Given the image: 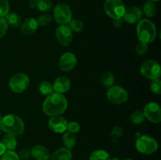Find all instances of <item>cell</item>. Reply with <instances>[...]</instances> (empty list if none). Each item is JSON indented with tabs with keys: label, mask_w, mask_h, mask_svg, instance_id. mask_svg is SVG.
<instances>
[{
	"label": "cell",
	"mask_w": 161,
	"mask_h": 160,
	"mask_svg": "<svg viewBox=\"0 0 161 160\" xmlns=\"http://www.w3.org/2000/svg\"><path fill=\"white\" fill-rule=\"evenodd\" d=\"M9 13V3L8 0H0V17H5Z\"/></svg>",
	"instance_id": "obj_32"
},
{
	"label": "cell",
	"mask_w": 161,
	"mask_h": 160,
	"mask_svg": "<svg viewBox=\"0 0 161 160\" xmlns=\"http://www.w3.org/2000/svg\"><path fill=\"white\" fill-rule=\"evenodd\" d=\"M148 51V44L139 42L135 46V52L138 56H144Z\"/></svg>",
	"instance_id": "obj_33"
},
{
	"label": "cell",
	"mask_w": 161,
	"mask_h": 160,
	"mask_svg": "<svg viewBox=\"0 0 161 160\" xmlns=\"http://www.w3.org/2000/svg\"><path fill=\"white\" fill-rule=\"evenodd\" d=\"M67 130L70 133H76L80 130V125L76 122H68Z\"/></svg>",
	"instance_id": "obj_36"
},
{
	"label": "cell",
	"mask_w": 161,
	"mask_h": 160,
	"mask_svg": "<svg viewBox=\"0 0 161 160\" xmlns=\"http://www.w3.org/2000/svg\"><path fill=\"white\" fill-rule=\"evenodd\" d=\"M104 10L111 18H123L126 6L122 0H105L104 3Z\"/></svg>",
	"instance_id": "obj_5"
},
{
	"label": "cell",
	"mask_w": 161,
	"mask_h": 160,
	"mask_svg": "<svg viewBox=\"0 0 161 160\" xmlns=\"http://www.w3.org/2000/svg\"><path fill=\"white\" fill-rule=\"evenodd\" d=\"M0 128L5 133H10L16 136L23 134L25 130V122L19 116L14 114L6 115L3 118Z\"/></svg>",
	"instance_id": "obj_2"
},
{
	"label": "cell",
	"mask_w": 161,
	"mask_h": 160,
	"mask_svg": "<svg viewBox=\"0 0 161 160\" xmlns=\"http://www.w3.org/2000/svg\"><path fill=\"white\" fill-rule=\"evenodd\" d=\"M52 17L48 13H43L42 15L39 16L38 17L37 20L38 22V24L39 26H42V27H46V26H48L49 24H50V23L52 22Z\"/></svg>",
	"instance_id": "obj_29"
},
{
	"label": "cell",
	"mask_w": 161,
	"mask_h": 160,
	"mask_svg": "<svg viewBox=\"0 0 161 160\" xmlns=\"http://www.w3.org/2000/svg\"><path fill=\"white\" fill-rule=\"evenodd\" d=\"M68 121L61 115L52 116L48 121V127L56 133H62L67 130Z\"/></svg>",
	"instance_id": "obj_13"
},
{
	"label": "cell",
	"mask_w": 161,
	"mask_h": 160,
	"mask_svg": "<svg viewBox=\"0 0 161 160\" xmlns=\"http://www.w3.org/2000/svg\"><path fill=\"white\" fill-rule=\"evenodd\" d=\"M137 151L142 155H152L158 150V143L154 138L148 135H141L135 142Z\"/></svg>",
	"instance_id": "obj_4"
},
{
	"label": "cell",
	"mask_w": 161,
	"mask_h": 160,
	"mask_svg": "<svg viewBox=\"0 0 161 160\" xmlns=\"http://www.w3.org/2000/svg\"><path fill=\"white\" fill-rule=\"evenodd\" d=\"M140 72L145 78L149 80L160 78L161 75L160 65L157 61L149 60L142 64Z\"/></svg>",
	"instance_id": "obj_9"
},
{
	"label": "cell",
	"mask_w": 161,
	"mask_h": 160,
	"mask_svg": "<svg viewBox=\"0 0 161 160\" xmlns=\"http://www.w3.org/2000/svg\"><path fill=\"white\" fill-rule=\"evenodd\" d=\"M113 26L116 27V28H119V27L122 26L123 24H124V20H123V18H116L113 19Z\"/></svg>",
	"instance_id": "obj_38"
},
{
	"label": "cell",
	"mask_w": 161,
	"mask_h": 160,
	"mask_svg": "<svg viewBox=\"0 0 161 160\" xmlns=\"http://www.w3.org/2000/svg\"><path fill=\"white\" fill-rule=\"evenodd\" d=\"M115 82V77L113 75V72H106L105 73H103V75H102V78H101V83H102V86L105 88H110L111 86H113L114 85Z\"/></svg>",
	"instance_id": "obj_23"
},
{
	"label": "cell",
	"mask_w": 161,
	"mask_h": 160,
	"mask_svg": "<svg viewBox=\"0 0 161 160\" xmlns=\"http://www.w3.org/2000/svg\"><path fill=\"white\" fill-rule=\"evenodd\" d=\"M68 24L72 32H81L83 29V23L79 19H72Z\"/></svg>",
	"instance_id": "obj_28"
},
{
	"label": "cell",
	"mask_w": 161,
	"mask_h": 160,
	"mask_svg": "<svg viewBox=\"0 0 161 160\" xmlns=\"http://www.w3.org/2000/svg\"><path fill=\"white\" fill-rule=\"evenodd\" d=\"M8 24L5 17H0V39L6 35L8 30Z\"/></svg>",
	"instance_id": "obj_35"
},
{
	"label": "cell",
	"mask_w": 161,
	"mask_h": 160,
	"mask_svg": "<svg viewBox=\"0 0 161 160\" xmlns=\"http://www.w3.org/2000/svg\"><path fill=\"white\" fill-rule=\"evenodd\" d=\"M143 113L146 119L153 123H159L161 121V108L156 102H149L145 106Z\"/></svg>",
	"instance_id": "obj_11"
},
{
	"label": "cell",
	"mask_w": 161,
	"mask_h": 160,
	"mask_svg": "<svg viewBox=\"0 0 161 160\" xmlns=\"http://www.w3.org/2000/svg\"><path fill=\"white\" fill-rule=\"evenodd\" d=\"M0 135H1V128H0Z\"/></svg>",
	"instance_id": "obj_46"
},
{
	"label": "cell",
	"mask_w": 161,
	"mask_h": 160,
	"mask_svg": "<svg viewBox=\"0 0 161 160\" xmlns=\"http://www.w3.org/2000/svg\"><path fill=\"white\" fill-rule=\"evenodd\" d=\"M142 17V10L137 6H131L128 9H126L125 13L123 16V20L127 24H133L138 23Z\"/></svg>",
	"instance_id": "obj_14"
},
{
	"label": "cell",
	"mask_w": 161,
	"mask_h": 160,
	"mask_svg": "<svg viewBox=\"0 0 161 160\" xmlns=\"http://www.w3.org/2000/svg\"><path fill=\"white\" fill-rule=\"evenodd\" d=\"M17 155H18L19 158L24 160H27L31 157V150H29L28 148H24L22 150H20Z\"/></svg>",
	"instance_id": "obj_37"
},
{
	"label": "cell",
	"mask_w": 161,
	"mask_h": 160,
	"mask_svg": "<svg viewBox=\"0 0 161 160\" xmlns=\"http://www.w3.org/2000/svg\"><path fill=\"white\" fill-rule=\"evenodd\" d=\"M30 83V78L25 73H17L9 80V87L15 93H21L27 89Z\"/></svg>",
	"instance_id": "obj_7"
},
{
	"label": "cell",
	"mask_w": 161,
	"mask_h": 160,
	"mask_svg": "<svg viewBox=\"0 0 161 160\" xmlns=\"http://www.w3.org/2000/svg\"><path fill=\"white\" fill-rule=\"evenodd\" d=\"M3 116L1 114H0V123H1V122H2V120H3Z\"/></svg>",
	"instance_id": "obj_41"
},
{
	"label": "cell",
	"mask_w": 161,
	"mask_h": 160,
	"mask_svg": "<svg viewBox=\"0 0 161 160\" xmlns=\"http://www.w3.org/2000/svg\"><path fill=\"white\" fill-rule=\"evenodd\" d=\"M52 85H53V92L63 94L69 91L70 89L71 81L68 77L60 76L53 81V83Z\"/></svg>",
	"instance_id": "obj_15"
},
{
	"label": "cell",
	"mask_w": 161,
	"mask_h": 160,
	"mask_svg": "<svg viewBox=\"0 0 161 160\" xmlns=\"http://www.w3.org/2000/svg\"><path fill=\"white\" fill-rule=\"evenodd\" d=\"M124 132L122 128L119 125H115L113 130L111 131V139L113 142H117L121 137H122Z\"/></svg>",
	"instance_id": "obj_30"
},
{
	"label": "cell",
	"mask_w": 161,
	"mask_h": 160,
	"mask_svg": "<svg viewBox=\"0 0 161 160\" xmlns=\"http://www.w3.org/2000/svg\"><path fill=\"white\" fill-rule=\"evenodd\" d=\"M0 160H20V158L14 151H6L2 155Z\"/></svg>",
	"instance_id": "obj_34"
},
{
	"label": "cell",
	"mask_w": 161,
	"mask_h": 160,
	"mask_svg": "<svg viewBox=\"0 0 161 160\" xmlns=\"http://www.w3.org/2000/svg\"><path fill=\"white\" fill-rule=\"evenodd\" d=\"M39 91L42 95L47 97L53 93V85L47 81H42L39 85Z\"/></svg>",
	"instance_id": "obj_26"
},
{
	"label": "cell",
	"mask_w": 161,
	"mask_h": 160,
	"mask_svg": "<svg viewBox=\"0 0 161 160\" xmlns=\"http://www.w3.org/2000/svg\"><path fill=\"white\" fill-rule=\"evenodd\" d=\"M150 89L154 94H160L161 93V81L160 78L151 80L150 83Z\"/></svg>",
	"instance_id": "obj_31"
},
{
	"label": "cell",
	"mask_w": 161,
	"mask_h": 160,
	"mask_svg": "<svg viewBox=\"0 0 161 160\" xmlns=\"http://www.w3.org/2000/svg\"><path fill=\"white\" fill-rule=\"evenodd\" d=\"M68 108V100L63 94L54 93L47 96L42 104V111L47 115H61Z\"/></svg>",
	"instance_id": "obj_1"
},
{
	"label": "cell",
	"mask_w": 161,
	"mask_h": 160,
	"mask_svg": "<svg viewBox=\"0 0 161 160\" xmlns=\"http://www.w3.org/2000/svg\"><path fill=\"white\" fill-rule=\"evenodd\" d=\"M53 19L59 25H65L72 19V13L70 6L64 3H58L53 9Z\"/></svg>",
	"instance_id": "obj_6"
},
{
	"label": "cell",
	"mask_w": 161,
	"mask_h": 160,
	"mask_svg": "<svg viewBox=\"0 0 161 160\" xmlns=\"http://www.w3.org/2000/svg\"><path fill=\"white\" fill-rule=\"evenodd\" d=\"M72 154L71 150L66 147H61L50 154L49 160H72Z\"/></svg>",
	"instance_id": "obj_18"
},
{
	"label": "cell",
	"mask_w": 161,
	"mask_h": 160,
	"mask_svg": "<svg viewBox=\"0 0 161 160\" xmlns=\"http://www.w3.org/2000/svg\"><path fill=\"white\" fill-rule=\"evenodd\" d=\"M107 98L111 103L115 104H123L127 101L129 94L122 86L113 85L107 90Z\"/></svg>",
	"instance_id": "obj_8"
},
{
	"label": "cell",
	"mask_w": 161,
	"mask_h": 160,
	"mask_svg": "<svg viewBox=\"0 0 161 160\" xmlns=\"http://www.w3.org/2000/svg\"><path fill=\"white\" fill-rule=\"evenodd\" d=\"M136 31L139 42L146 44L153 42L157 36V27L149 19H141L138 22Z\"/></svg>",
	"instance_id": "obj_3"
},
{
	"label": "cell",
	"mask_w": 161,
	"mask_h": 160,
	"mask_svg": "<svg viewBox=\"0 0 161 160\" xmlns=\"http://www.w3.org/2000/svg\"><path fill=\"white\" fill-rule=\"evenodd\" d=\"M55 36L58 43L64 47H68L72 41V31L67 24L59 25L55 31Z\"/></svg>",
	"instance_id": "obj_10"
},
{
	"label": "cell",
	"mask_w": 161,
	"mask_h": 160,
	"mask_svg": "<svg viewBox=\"0 0 161 160\" xmlns=\"http://www.w3.org/2000/svg\"><path fill=\"white\" fill-rule=\"evenodd\" d=\"M8 25L13 27V28H18L21 24L22 20L20 16L18 13L14 12H9L7 15L5 17Z\"/></svg>",
	"instance_id": "obj_21"
},
{
	"label": "cell",
	"mask_w": 161,
	"mask_h": 160,
	"mask_svg": "<svg viewBox=\"0 0 161 160\" xmlns=\"http://www.w3.org/2000/svg\"><path fill=\"white\" fill-rule=\"evenodd\" d=\"M77 64L76 56L71 52L63 53L58 61V67L62 72H69L75 68Z\"/></svg>",
	"instance_id": "obj_12"
},
{
	"label": "cell",
	"mask_w": 161,
	"mask_h": 160,
	"mask_svg": "<svg viewBox=\"0 0 161 160\" xmlns=\"http://www.w3.org/2000/svg\"><path fill=\"white\" fill-rule=\"evenodd\" d=\"M29 6H30V8H31V9H34V8H36V2L30 1V3H29Z\"/></svg>",
	"instance_id": "obj_40"
},
{
	"label": "cell",
	"mask_w": 161,
	"mask_h": 160,
	"mask_svg": "<svg viewBox=\"0 0 161 160\" xmlns=\"http://www.w3.org/2000/svg\"><path fill=\"white\" fill-rule=\"evenodd\" d=\"M36 3V8L42 13L49 12L53 7V4L50 0H37Z\"/></svg>",
	"instance_id": "obj_27"
},
{
	"label": "cell",
	"mask_w": 161,
	"mask_h": 160,
	"mask_svg": "<svg viewBox=\"0 0 161 160\" xmlns=\"http://www.w3.org/2000/svg\"><path fill=\"white\" fill-rule=\"evenodd\" d=\"M150 1H152V2H159L160 0H150Z\"/></svg>",
	"instance_id": "obj_43"
},
{
	"label": "cell",
	"mask_w": 161,
	"mask_h": 160,
	"mask_svg": "<svg viewBox=\"0 0 161 160\" xmlns=\"http://www.w3.org/2000/svg\"><path fill=\"white\" fill-rule=\"evenodd\" d=\"M29 1H33V2H36L37 0H29Z\"/></svg>",
	"instance_id": "obj_45"
},
{
	"label": "cell",
	"mask_w": 161,
	"mask_h": 160,
	"mask_svg": "<svg viewBox=\"0 0 161 160\" xmlns=\"http://www.w3.org/2000/svg\"><path fill=\"white\" fill-rule=\"evenodd\" d=\"M2 142L4 144L6 150L8 151H14L17 145V137H16V136L10 134V133H6L3 137Z\"/></svg>",
	"instance_id": "obj_20"
},
{
	"label": "cell",
	"mask_w": 161,
	"mask_h": 160,
	"mask_svg": "<svg viewBox=\"0 0 161 160\" xmlns=\"http://www.w3.org/2000/svg\"><path fill=\"white\" fill-rule=\"evenodd\" d=\"M130 122L134 124V125H141L142 123L145 122L146 120V117L143 113V111L141 110H136V111H133L130 116Z\"/></svg>",
	"instance_id": "obj_25"
},
{
	"label": "cell",
	"mask_w": 161,
	"mask_h": 160,
	"mask_svg": "<svg viewBox=\"0 0 161 160\" xmlns=\"http://www.w3.org/2000/svg\"><path fill=\"white\" fill-rule=\"evenodd\" d=\"M111 160H119L118 158H111Z\"/></svg>",
	"instance_id": "obj_42"
},
{
	"label": "cell",
	"mask_w": 161,
	"mask_h": 160,
	"mask_svg": "<svg viewBox=\"0 0 161 160\" xmlns=\"http://www.w3.org/2000/svg\"><path fill=\"white\" fill-rule=\"evenodd\" d=\"M31 157L36 160H49L50 157V151L43 145L36 144L31 149Z\"/></svg>",
	"instance_id": "obj_17"
},
{
	"label": "cell",
	"mask_w": 161,
	"mask_h": 160,
	"mask_svg": "<svg viewBox=\"0 0 161 160\" xmlns=\"http://www.w3.org/2000/svg\"><path fill=\"white\" fill-rule=\"evenodd\" d=\"M6 152V148L5 147L4 144H3L2 141H0V156H2V155H3Z\"/></svg>",
	"instance_id": "obj_39"
},
{
	"label": "cell",
	"mask_w": 161,
	"mask_h": 160,
	"mask_svg": "<svg viewBox=\"0 0 161 160\" xmlns=\"http://www.w3.org/2000/svg\"><path fill=\"white\" fill-rule=\"evenodd\" d=\"M62 142L63 144L64 145V147L72 150L75 147V144H76L77 139L75 136V133H70V132H64V135L62 136Z\"/></svg>",
	"instance_id": "obj_19"
},
{
	"label": "cell",
	"mask_w": 161,
	"mask_h": 160,
	"mask_svg": "<svg viewBox=\"0 0 161 160\" xmlns=\"http://www.w3.org/2000/svg\"><path fill=\"white\" fill-rule=\"evenodd\" d=\"M39 24L37 20L34 17H28L20 25V29L21 33L26 35L33 34L37 30Z\"/></svg>",
	"instance_id": "obj_16"
},
{
	"label": "cell",
	"mask_w": 161,
	"mask_h": 160,
	"mask_svg": "<svg viewBox=\"0 0 161 160\" xmlns=\"http://www.w3.org/2000/svg\"><path fill=\"white\" fill-rule=\"evenodd\" d=\"M124 160H133V159H132V158H125V159Z\"/></svg>",
	"instance_id": "obj_44"
},
{
	"label": "cell",
	"mask_w": 161,
	"mask_h": 160,
	"mask_svg": "<svg viewBox=\"0 0 161 160\" xmlns=\"http://www.w3.org/2000/svg\"><path fill=\"white\" fill-rule=\"evenodd\" d=\"M89 160H111V156L106 151L97 149L91 154Z\"/></svg>",
	"instance_id": "obj_22"
},
{
	"label": "cell",
	"mask_w": 161,
	"mask_h": 160,
	"mask_svg": "<svg viewBox=\"0 0 161 160\" xmlns=\"http://www.w3.org/2000/svg\"><path fill=\"white\" fill-rule=\"evenodd\" d=\"M143 13L147 17H153L157 13V6L154 2L147 0L143 6Z\"/></svg>",
	"instance_id": "obj_24"
}]
</instances>
